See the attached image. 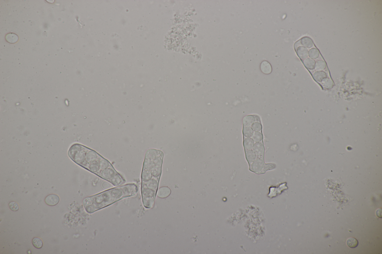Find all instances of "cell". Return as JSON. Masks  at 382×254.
<instances>
[{"label": "cell", "mask_w": 382, "mask_h": 254, "mask_svg": "<svg viewBox=\"0 0 382 254\" xmlns=\"http://www.w3.org/2000/svg\"><path fill=\"white\" fill-rule=\"evenodd\" d=\"M254 142L251 138L245 139L244 141V145L246 150H251L254 147Z\"/></svg>", "instance_id": "9a60e30c"}, {"label": "cell", "mask_w": 382, "mask_h": 254, "mask_svg": "<svg viewBox=\"0 0 382 254\" xmlns=\"http://www.w3.org/2000/svg\"><path fill=\"white\" fill-rule=\"evenodd\" d=\"M9 208L12 211H17L19 210V206L18 203L15 202H11L9 204Z\"/></svg>", "instance_id": "603a6c76"}, {"label": "cell", "mask_w": 382, "mask_h": 254, "mask_svg": "<svg viewBox=\"0 0 382 254\" xmlns=\"http://www.w3.org/2000/svg\"><path fill=\"white\" fill-rule=\"evenodd\" d=\"M295 49L297 55L302 60L305 59L308 57L309 51L307 48L302 46H299Z\"/></svg>", "instance_id": "52a82bcc"}, {"label": "cell", "mask_w": 382, "mask_h": 254, "mask_svg": "<svg viewBox=\"0 0 382 254\" xmlns=\"http://www.w3.org/2000/svg\"><path fill=\"white\" fill-rule=\"evenodd\" d=\"M326 67V64L323 60H319L316 63L315 68L317 71H322L325 69Z\"/></svg>", "instance_id": "ac0fdd59"}, {"label": "cell", "mask_w": 382, "mask_h": 254, "mask_svg": "<svg viewBox=\"0 0 382 254\" xmlns=\"http://www.w3.org/2000/svg\"><path fill=\"white\" fill-rule=\"evenodd\" d=\"M163 154L150 149L146 152L141 175V193L143 205L146 208L154 207L161 172Z\"/></svg>", "instance_id": "7a4b0ae2"}, {"label": "cell", "mask_w": 382, "mask_h": 254, "mask_svg": "<svg viewBox=\"0 0 382 254\" xmlns=\"http://www.w3.org/2000/svg\"><path fill=\"white\" fill-rule=\"evenodd\" d=\"M264 167V163L261 158H258L252 164L251 166V170L255 173L262 174L263 170Z\"/></svg>", "instance_id": "277c9868"}, {"label": "cell", "mask_w": 382, "mask_h": 254, "mask_svg": "<svg viewBox=\"0 0 382 254\" xmlns=\"http://www.w3.org/2000/svg\"><path fill=\"white\" fill-rule=\"evenodd\" d=\"M246 156L247 160L250 162H254L256 157L255 152L252 150H248L247 151Z\"/></svg>", "instance_id": "e0dca14e"}, {"label": "cell", "mask_w": 382, "mask_h": 254, "mask_svg": "<svg viewBox=\"0 0 382 254\" xmlns=\"http://www.w3.org/2000/svg\"><path fill=\"white\" fill-rule=\"evenodd\" d=\"M300 45L303 46V47L307 48H310L313 47L314 45V43L312 40L310 38L307 37H303L302 38L300 39L299 41L297 42L294 45L295 48L298 47Z\"/></svg>", "instance_id": "5b68a950"}, {"label": "cell", "mask_w": 382, "mask_h": 254, "mask_svg": "<svg viewBox=\"0 0 382 254\" xmlns=\"http://www.w3.org/2000/svg\"><path fill=\"white\" fill-rule=\"evenodd\" d=\"M171 190L169 188L167 187H162L158 191L157 196L159 197L164 198L169 196Z\"/></svg>", "instance_id": "30bf717a"}, {"label": "cell", "mask_w": 382, "mask_h": 254, "mask_svg": "<svg viewBox=\"0 0 382 254\" xmlns=\"http://www.w3.org/2000/svg\"><path fill=\"white\" fill-rule=\"evenodd\" d=\"M32 244L35 248L37 249H41L42 248L43 243L40 238H35L32 240Z\"/></svg>", "instance_id": "ffe728a7"}, {"label": "cell", "mask_w": 382, "mask_h": 254, "mask_svg": "<svg viewBox=\"0 0 382 254\" xmlns=\"http://www.w3.org/2000/svg\"><path fill=\"white\" fill-rule=\"evenodd\" d=\"M137 192L138 188L136 184H128L86 197L83 201V204L87 213L93 214L121 199L135 196Z\"/></svg>", "instance_id": "3957f363"}, {"label": "cell", "mask_w": 382, "mask_h": 254, "mask_svg": "<svg viewBox=\"0 0 382 254\" xmlns=\"http://www.w3.org/2000/svg\"><path fill=\"white\" fill-rule=\"evenodd\" d=\"M109 183H108L107 182H104V183H102V187H103L105 189L109 188V187H111V185L110 184H109Z\"/></svg>", "instance_id": "d4e9b609"}, {"label": "cell", "mask_w": 382, "mask_h": 254, "mask_svg": "<svg viewBox=\"0 0 382 254\" xmlns=\"http://www.w3.org/2000/svg\"><path fill=\"white\" fill-rule=\"evenodd\" d=\"M327 75L326 73L323 71H317L314 73L313 75V77L315 81L318 82H321L325 78H326Z\"/></svg>", "instance_id": "8fae6325"}, {"label": "cell", "mask_w": 382, "mask_h": 254, "mask_svg": "<svg viewBox=\"0 0 382 254\" xmlns=\"http://www.w3.org/2000/svg\"><path fill=\"white\" fill-rule=\"evenodd\" d=\"M252 138L256 142H259L262 140V134L259 132H255L253 135Z\"/></svg>", "instance_id": "7402d4cb"}, {"label": "cell", "mask_w": 382, "mask_h": 254, "mask_svg": "<svg viewBox=\"0 0 382 254\" xmlns=\"http://www.w3.org/2000/svg\"><path fill=\"white\" fill-rule=\"evenodd\" d=\"M305 67L309 69L313 70L315 68V60L310 58H307L303 61Z\"/></svg>", "instance_id": "7c38bea8"}, {"label": "cell", "mask_w": 382, "mask_h": 254, "mask_svg": "<svg viewBox=\"0 0 382 254\" xmlns=\"http://www.w3.org/2000/svg\"><path fill=\"white\" fill-rule=\"evenodd\" d=\"M255 121V118L253 116H246L243 119V124L244 126H252Z\"/></svg>", "instance_id": "4fadbf2b"}, {"label": "cell", "mask_w": 382, "mask_h": 254, "mask_svg": "<svg viewBox=\"0 0 382 254\" xmlns=\"http://www.w3.org/2000/svg\"><path fill=\"white\" fill-rule=\"evenodd\" d=\"M347 244L349 248H356L359 245V242L355 238H349L347 241Z\"/></svg>", "instance_id": "2e32d148"}, {"label": "cell", "mask_w": 382, "mask_h": 254, "mask_svg": "<svg viewBox=\"0 0 382 254\" xmlns=\"http://www.w3.org/2000/svg\"><path fill=\"white\" fill-rule=\"evenodd\" d=\"M321 84L324 87L327 89H331L334 86L333 82L332 80L329 78H326L324 79L321 81Z\"/></svg>", "instance_id": "5bb4252c"}, {"label": "cell", "mask_w": 382, "mask_h": 254, "mask_svg": "<svg viewBox=\"0 0 382 254\" xmlns=\"http://www.w3.org/2000/svg\"><path fill=\"white\" fill-rule=\"evenodd\" d=\"M260 69L262 73L265 74H269L272 71V67L268 62L264 60L261 63Z\"/></svg>", "instance_id": "9c48e42d"}, {"label": "cell", "mask_w": 382, "mask_h": 254, "mask_svg": "<svg viewBox=\"0 0 382 254\" xmlns=\"http://www.w3.org/2000/svg\"><path fill=\"white\" fill-rule=\"evenodd\" d=\"M243 133L245 137H251L252 136L253 134V130L252 128H251L250 126H246L245 127L243 130Z\"/></svg>", "instance_id": "44dd1931"}, {"label": "cell", "mask_w": 382, "mask_h": 254, "mask_svg": "<svg viewBox=\"0 0 382 254\" xmlns=\"http://www.w3.org/2000/svg\"><path fill=\"white\" fill-rule=\"evenodd\" d=\"M70 158L76 164L109 182L114 186L126 183L123 176L111 163L94 150L79 144L73 145L68 151Z\"/></svg>", "instance_id": "6da1fadb"}, {"label": "cell", "mask_w": 382, "mask_h": 254, "mask_svg": "<svg viewBox=\"0 0 382 254\" xmlns=\"http://www.w3.org/2000/svg\"><path fill=\"white\" fill-rule=\"evenodd\" d=\"M60 202V197L57 195L51 194L47 196L45 199V202L48 205L55 206Z\"/></svg>", "instance_id": "8992f818"}, {"label": "cell", "mask_w": 382, "mask_h": 254, "mask_svg": "<svg viewBox=\"0 0 382 254\" xmlns=\"http://www.w3.org/2000/svg\"><path fill=\"white\" fill-rule=\"evenodd\" d=\"M252 130L255 132H259L262 129V126L260 123L255 122L253 123L252 125Z\"/></svg>", "instance_id": "cb8c5ba5"}, {"label": "cell", "mask_w": 382, "mask_h": 254, "mask_svg": "<svg viewBox=\"0 0 382 254\" xmlns=\"http://www.w3.org/2000/svg\"><path fill=\"white\" fill-rule=\"evenodd\" d=\"M253 150L256 155L258 156L259 158H263L264 148L263 145L261 143L257 142L254 146Z\"/></svg>", "instance_id": "ba28073f"}, {"label": "cell", "mask_w": 382, "mask_h": 254, "mask_svg": "<svg viewBox=\"0 0 382 254\" xmlns=\"http://www.w3.org/2000/svg\"><path fill=\"white\" fill-rule=\"evenodd\" d=\"M320 56V52L318 49L315 48L311 49L309 52V56L310 58L316 59L318 58Z\"/></svg>", "instance_id": "d6986e66"}]
</instances>
